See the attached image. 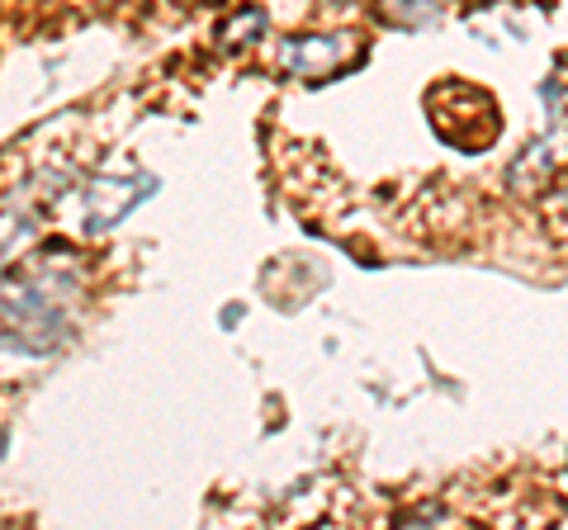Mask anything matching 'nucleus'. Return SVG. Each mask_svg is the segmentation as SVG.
<instances>
[{"mask_svg": "<svg viewBox=\"0 0 568 530\" xmlns=\"http://www.w3.org/2000/svg\"><path fill=\"white\" fill-rule=\"evenodd\" d=\"M290 52H308L313 62H304V72H317V67H323V72H332L336 62L346 58V43H336V39H304V43H290Z\"/></svg>", "mask_w": 568, "mask_h": 530, "instance_id": "1", "label": "nucleus"}]
</instances>
